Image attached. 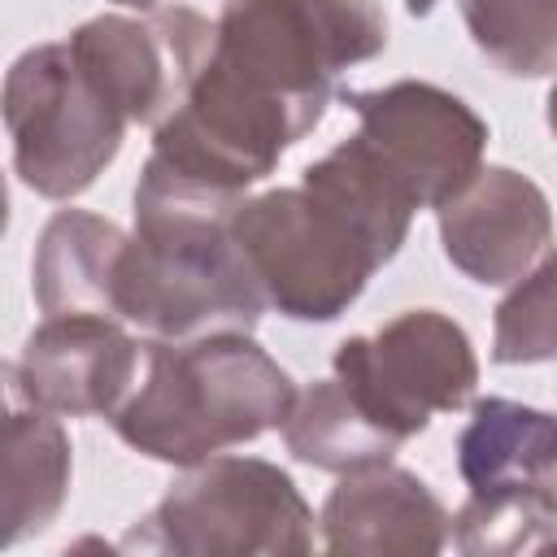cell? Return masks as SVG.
<instances>
[{"mask_svg": "<svg viewBox=\"0 0 557 557\" xmlns=\"http://www.w3.org/2000/svg\"><path fill=\"white\" fill-rule=\"evenodd\" d=\"M74 453L61 418L9 409L0 418V548L39 535L70 500Z\"/></svg>", "mask_w": 557, "mask_h": 557, "instance_id": "obj_14", "label": "cell"}, {"mask_svg": "<svg viewBox=\"0 0 557 557\" xmlns=\"http://www.w3.org/2000/svg\"><path fill=\"white\" fill-rule=\"evenodd\" d=\"M470 44L509 78H548L557 65L553 0H457Z\"/></svg>", "mask_w": 557, "mask_h": 557, "instance_id": "obj_17", "label": "cell"}, {"mask_svg": "<svg viewBox=\"0 0 557 557\" xmlns=\"http://www.w3.org/2000/svg\"><path fill=\"white\" fill-rule=\"evenodd\" d=\"M126 231L87 209H57L30 257V292L44 318L104 313L113 318V278Z\"/></svg>", "mask_w": 557, "mask_h": 557, "instance_id": "obj_15", "label": "cell"}, {"mask_svg": "<svg viewBox=\"0 0 557 557\" xmlns=\"http://www.w3.org/2000/svg\"><path fill=\"white\" fill-rule=\"evenodd\" d=\"M444 257L479 287H509L548 257L553 209L535 178L509 165H479L440 209Z\"/></svg>", "mask_w": 557, "mask_h": 557, "instance_id": "obj_11", "label": "cell"}, {"mask_svg": "<svg viewBox=\"0 0 557 557\" xmlns=\"http://www.w3.org/2000/svg\"><path fill=\"white\" fill-rule=\"evenodd\" d=\"M226 222L231 209L135 191V226L113 278V318L152 339L252 331L265 300Z\"/></svg>", "mask_w": 557, "mask_h": 557, "instance_id": "obj_4", "label": "cell"}, {"mask_svg": "<svg viewBox=\"0 0 557 557\" xmlns=\"http://www.w3.org/2000/svg\"><path fill=\"white\" fill-rule=\"evenodd\" d=\"M361 148L409 191L418 209H440L457 196L487 152V122L448 87L396 78L374 91H348Z\"/></svg>", "mask_w": 557, "mask_h": 557, "instance_id": "obj_8", "label": "cell"}, {"mask_svg": "<svg viewBox=\"0 0 557 557\" xmlns=\"http://www.w3.org/2000/svg\"><path fill=\"white\" fill-rule=\"evenodd\" d=\"M4 231H9V183L0 174V239H4Z\"/></svg>", "mask_w": 557, "mask_h": 557, "instance_id": "obj_20", "label": "cell"}, {"mask_svg": "<svg viewBox=\"0 0 557 557\" xmlns=\"http://www.w3.org/2000/svg\"><path fill=\"white\" fill-rule=\"evenodd\" d=\"M17 178L44 200L83 196L122 152L126 117L78 70L65 39L26 48L0 83Z\"/></svg>", "mask_w": 557, "mask_h": 557, "instance_id": "obj_6", "label": "cell"}, {"mask_svg": "<svg viewBox=\"0 0 557 557\" xmlns=\"http://www.w3.org/2000/svg\"><path fill=\"white\" fill-rule=\"evenodd\" d=\"M292 396V374L248 331H205L148 339L144 374L109 422L126 448L183 470L278 431Z\"/></svg>", "mask_w": 557, "mask_h": 557, "instance_id": "obj_3", "label": "cell"}, {"mask_svg": "<svg viewBox=\"0 0 557 557\" xmlns=\"http://www.w3.org/2000/svg\"><path fill=\"white\" fill-rule=\"evenodd\" d=\"M448 509L413 470L383 461L352 474L326 492L322 513L313 518L326 553L387 557V553H444L448 548Z\"/></svg>", "mask_w": 557, "mask_h": 557, "instance_id": "obj_12", "label": "cell"}, {"mask_svg": "<svg viewBox=\"0 0 557 557\" xmlns=\"http://www.w3.org/2000/svg\"><path fill=\"white\" fill-rule=\"evenodd\" d=\"M113 4H122V9H135V13H144V9H157L161 0H113Z\"/></svg>", "mask_w": 557, "mask_h": 557, "instance_id": "obj_22", "label": "cell"}, {"mask_svg": "<svg viewBox=\"0 0 557 557\" xmlns=\"http://www.w3.org/2000/svg\"><path fill=\"white\" fill-rule=\"evenodd\" d=\"M9 413V400H4V366H0V418Z\"/></svg>", "mask_w": 557, "mask_h": 557, "instance_id": "obj_23", "label": "cell"}, {"mask_svg": "<svg viewBox=\"0 0 557 557\" xmlns=\"http://www.w3.org/2000/svg\"><path fill=\"white\" fill-rule=\"evenodd\" d=\"M383 48L379 0H226L200 74L152 126L135 187L235 209L322 122L335 78Z\"/></svg>", "mask_w": 557, "mask_h": 557, "instance_id": "obj_1", "label": "cell"}, {"mask_svg": "<svg viewBox=\"0 0 557 557\" xmlns=\"http://www.w3.org/2000/svg\"><path fill=\"white\" fill-rule=\"evenodd\" d=\"M553 257H544L535 270H527L513 292L496 305V331H492V361L500 366H535L553 361L557 331H553Z\"/></svg>", "mask_w": 557, "mask_h": 557, "instance_id": "obj_19", "label": "cell"}, {"mask_svg": "<svg viewBox=\"0 0 557 557\" xmlns=\"http://www.w3.org/2000/svg\"><path fill=\"white\" fill-rule=\"evenodd\" d=\"M418 205L348 135L296 187L244 196L231 209L261 300L292 322H335L405 248Z\"/></svg>", "mask_w": 557, "mask_h": 557, "instance_id": "obj_2", "label": "cell"}, {"mask_svg": "<svg viewBox=\"0 0 557 557\" xmlns=\"http://www.w3.org/2000/svg\"><path fill=\"white\" fill-rule=\"evenodd\" d=\"M457 474L474 496L557 492V426L548 409L483 396L457 435Z\"/></svg>", "mask_w": 557, "mask_h": 557, "instance_id": "obj_13", "label": "cell"}, {"mask_svg": "<svg viewBox=\"0 0 557 557\" xmlns=\"http://www.w3.org/2000/svg\"><path fill=\"white\" fill-rule=\"evenodd\" d=\"M126 553L174 557H283L313 548V509L296 479L261 457L213 453L122 535Z\"/></svg>", "mask_w": 557, "mask_h": 557, "instance_id": "obj_5", "label": "cell"}, {"mask_svg": "<svg viewBox=\"0 0 557 557\" xmlns=\"http://www.w3.org/2000/svg\"><path fill=\"white\" fill-rule=\"evenodd\" d=\"M557 492H492L474 496L448 518V540L474 557L531 553L553 540Z\"/></svg>", "mask_w": 557, "mask_h": 557, "instance_id": "obj_18", "label": "cell"}, {"mask_svg": "<svg viewBox=\"0 0 557 557\" xmlns=\"http://www.w3.org/2000/svg\"><path fill=\"white\" fill-rule=\"evenodd\" d=\"M331 374L344 392L396 440H413L435 413H457L474 400L479 357L461 322L440 309H405L374 335H348Z\"/></svg>", "mask_w": 557, "mask_h": 557, "instance_id": "obj_7", "label": "cell"}, {"mask_svg": "<svg viewBox=\"0 0 557 557\" xmlns=\"http://www.w3.org/2000/svg\"><path fill=\"white\" fill-rule=\"evenodd\" d=\"M144 344L104 313L44 318L17 357V396L52 418H113L139 383Z\"/></svg>", "mask_w": 557, "mask_h": 557, "instance_id": "obj_10", "label": "cell"}, {"mask_svg": "<svg viewBox=\"0 0 557 557\" xmlns=\"http://www.w3.org/2000/svg\"><path fill=\"white\" fill-rule=\"evenodd\" d=\"M283 444L300 466L326 470V474H352L366 466H383L400 453V444L344 392V383L313 379L309 387H296L283 422Z\"/></svg>", "mask_w": 557, "mask_h": 557, "instance_id": "obj_16", "label": "cell"}, {"mask_svg": "<svg viewBox=\"0 0 557 557\" xmlns=\"http://www.w3.org/2000/svg\"><path fill=\"white\" fill-rule=\"evenodd\" d=\"M435 4H440V0H405V9H409L413 17H426V13L435 9Z\"/></svg>", "mask_w": 557, "mask_h": 557, "instance_id": "obj_21", "label": "cell"}, {"mask_svg": "<svg viewBox=\"0 0 557 557\" xmlns=\"http://www.w3.org/2000/svg\"><path fill=\"white\" fill-rule=\"evenodd\" d=\"M213 44V22L187 4L100 13L70 30L65 48L126 126H157L187 96Z\"/></svg>", "mask_w": 557, "mask_h": 557, "instance_id": "obj_9", "label": "cell"}]
</instances>
